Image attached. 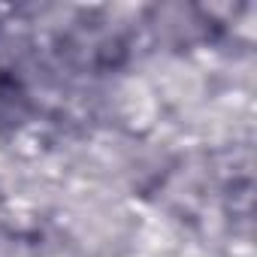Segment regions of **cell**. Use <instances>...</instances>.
I'll use <instances>...</instances> for the list:
<instances>
[]
</instances>
